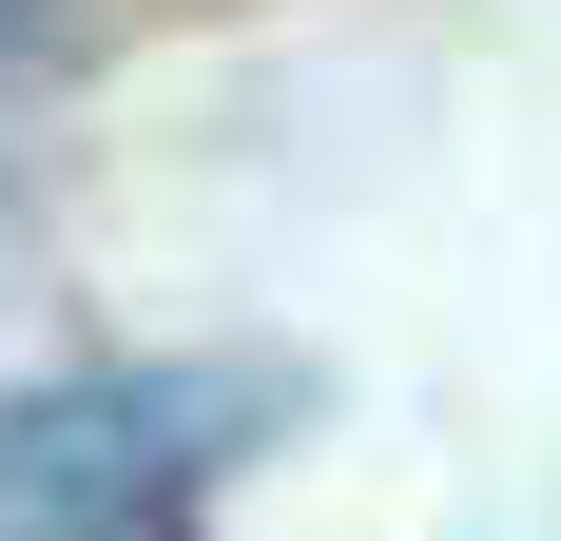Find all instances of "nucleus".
<instances>
[{"label":"nucleus","mask_w":561,"mask_h":541,"mask_svg":"<svg viewBox=\"0 0 561 541\" xmlns=\"http://www.w3.org/2000/svg\"><path fill=\"white\" fill-rule=\"evenodd\" d=\"M272 426V368H39L0 387V541H194Z\"/></svg>","instance_id":"nucleus-1"},{"label":"nucleus","mask_w":561,"mask_h":541,"mask_svg":"<svg viewBox=\"0 0 561 541\" xmlns=\"http://www.w3.org/2000/svg\"><path fill=\"white\" fill-rule=\"evenodd\" d=\"M20 39H39V0H0V58H20Z\"/></svg>","instance_id":"nucleus-2"}]
</instances>
